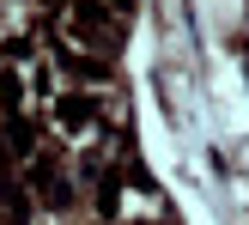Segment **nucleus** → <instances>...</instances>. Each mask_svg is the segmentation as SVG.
<instances>
[{"instance_id": "f257e3e1", "label": "nucleus", "mask_w": 249, "mask_h": 225, "mask_svg": "<svg viewBox=\"0 0 249 225\" xmlns=\"http://www.w3.org/2000/svg\"><path fill=\"white\" fill-rule=\"evenodd\" d=\"M201 6H207V19H213V24H231V12H237L231 0H201Z\"/></svg>"}]
</instances>
